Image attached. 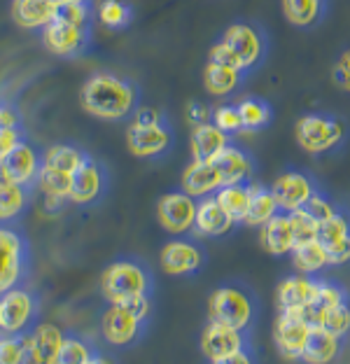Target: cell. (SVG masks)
<instances>
[{"instance_id": "1", "label": "cell", "mask_w": 350, "mask_h": 364, "mask_svg": "<svg viewBox=\"0 0 350 364\" xmlns=\"http://www.w3.org/2000/svg\"><path fill=\"white\" fill-rule=\"evenodd\" d=\"M80 101L91 117L120 122L131 117L136 110L138 91L129 80L117 77L112 73H96L85 82Z\"/></svg>"}, {"instance_id": "2", "label": "cell", "mask_w": 350, "mask_h": 364, "mask_svg": "<svg viewBox=\"0 0 350 364\" xmlns=\"http://www.w3.org/2000/svg\"><path fill=\"white\" fill-rule=\"evenodd\" d=\"M31 271V247L14 227L0 222V292H7L26 280Z\"/></svg>"}, {"instance_id": "3", "label": "cell", "mask_w": 350, "mask_h": 364, "mask_svg": "<svg viewBox=\"0 0 350 364\" xmlns=\"http://www.w3.org/2000/svg\"><path fill=\"white\" fill-rule=\"evenodd\" d=\"M346 138L344 122L329 114H304L297 119L295 140L308 154H324Z\"/></svg>"}, {"instance_id": "4", "label": "cell", "mask_w": 350, "mask_h": 364, "mask_svg": "<svg viewBox=\"0 0 350 364\" xmlns=\"http://www.w3.org/2000/svg\"><path fill=\"white\" fill-rule=\"evenodd\" d=\"M149 285H152V280H149L147 269L131 259L110 264L101 276V294L110 304L136 294H149Z\"/></svg>"}, {"instance_id": "5", "label": "cell", "mask_w": 350, "mask_h": 364, "mask_svg": "<svg viewBox=\"0 0 350 364\" xmlns=\"http://www.w3.org/2000/svg\"><path fill=\"white\" fill-rule=\"evenodd\" d=\"M208 316H211V320L224 322V325L245 332L255 318V304L245 289L227 285L215 289L211 294V299H208Z\"/></svg>"}, {"instance_id": "6", "label": "cell", "mask_w": 350, "mask_h": 364, "mask_svg": "<svg viewBox=\"0 0 350 364\" xmlns=\"http://www.w3.org/2000/svg\"><path fill=\"white\" fill-rule=\"evenodd\" d=\"M38 318V296L31 289L16 285L0 292V332L21 334Z\"/></svg>"}, {"instance_id": "7", "label": "cell", "mask_w": 350, "mask_h": 364, "mask_svg": "<svg viewBox=\"0 0 350 364\" xmlns=\"http://www.w3.org/2000/svg\"><path fill=\"white\" fill-rule=\"evenodd\" d=\"M245 348L243 332L236 327H229L224 322L211 320L201 334V353L206 360L215 364H229L236 353Z\"/></svg>"}, {"instance_id": "8", "label": "cell", "mask_w": 350, "mask_h": 364, "mask_svg": "<svg viewBox=\"0 0 350 364\" xmlns=\"http://www.w3.org/2000/svg\"><path fill=\"white\" fill-rule=\"evenodd\" d=\"M40 168H43V156L28 140H21L0 159V180L33 187L38 182Z\"/></svg>"}, {"instance_id": "9", "label": "cell", "mask_w": 350, "mask_h": 364, "mask_svg": "<svg viewBox=\"0 0 350 364\" xmlns=\"http://www.w3.org/2000/svg\"><path fill=\"white\" fill-rule=\"evenodd\" d=\"M196 205L198 201L191 194H187L185 189L182 192H171L164 194L157 203V218H159V225L169 231V234H187V231L194 229L196 222Z\"/></svg>"}, {"instance_id": "10", "label": "cell", "mask_w": 350, "mask_h": 364, "mask_svg": "<svg viewBox=\"0 0 350 364\" xmlns=\"http://www.w3.org/2000/svg\"><path fill=\"white\" fill-rule=\"evenodd\" d=\"M222 43L238 56L243 73L255 68V65L262 61V54H264L262 33L255 26H250V23H231V26L224 31Z\"/></svg>"}, {"instance_id": "11", "label": "cell", "mask_w": 350, "mask_h": 364, "mask_svg": "<svg viewBox=\"0 0 350 364\" xmlns=\"http://www.w3.org/2000/svg\"><path fill=\"white\" fill-rule=\"evenodd\" d=\"M311 327L297 313H280L273 327V341L285 360H302Z\"/></svg>"}, {"instance_id": "12", "label": "cell", "mask_w": 350, "mask_h": 364, "mask_svg": "<svg viewBox=\"0 0 350 364\" xmlns=\"http://www.w3.org/2000/svg\"><path fill=\"white\" fill-rule=\"evenodd\" d=\"M271 192L276 196V203L280 210H297L304 208V203L315 194L313 180L304 176L299 171H285L276 178V182L271 185Z\"/></svg>"}, {"instance_id": "13", "label": "cell", "mask_w": 350, "mask_h": 364, "mask_svg": "<svg viewBox=\"0 0 350 364\" xmlns=\"http://www.w3.org/2000/svg\"><path fill=\"white\" fill-rule=\"evenodd\" d=\"M43 43L47 52L56 56H80L91 43L89 28H75V26H63V23H47L43 28Z\"/></svg>"}, {"instance_id": "14", "label": "cell", "mask_w": 350, "mask_h": 364, "mask_svg": "<svg viewBox=\"0 0 350 364\" xmlns=\"http://www.w3.org/2000/svg\"><path fill=\"white\" fill-rule=\"evenodd\" d=\"M173 134L169 124H154V127H136L129 124L127 129V147L136 156H159L171 147Z\"/></svg>"}, {"instance_id": "15", "label": "cell", "mask_w": 350, "mask_h": 364, "mask_svg": "<svg viewBox=\"0 0 350 364\" xmlns=\"http://www.w3.org/2000/svg\"><path fill=\"white\" fill-rule=\"evenodd\" d=\"M143 329V320H138L133 313H129L122 306L110 304V309L103 313L101 318V332L103 338L112 346H129L140 336Z\"/></svg>"}, {"instance_id": "16", "label": "cell", "mask_w": 350, "mask_h": 364, "mask_svg": "<svg viewBox=\"0 0 350 364\" xmlns=\"http://www.w3.org/2000/svg\"><path fill=\"white\" fill-rule=\"evenodd\" d=\"M105 187V176L101 166L87 154V159L80 164L73 173V185H70V196L68 201L75 205H89L94 203L98 196L103 194Z\"/></svg>"}, {"instance_id": "17", "label": "cell", "mask_w": 350, "mask_h": 364, "mask_svg": "<svg viewBox=\"0 0 350 364\" xmlns=\"http://www.w3.org/2000/svg\"><path fill=\"white\" fill-rule=\"evenodd\" d=\"M315 296H318V280L308 278L306 273L285 278L276 289V304L280 313L304 309L315 301Z\"/></svg>"}, {"instance_id": "18", "label": "cell", "mask_w": 350, "mask_h": 364, "mask_svg": "<svg viewBox=\"0 0 350 364\" xmlns=\"http://www.w3.org/2000/svg\"><path fill=\"white\" fill-rule=\"evenodd\" d=\"M203 264V252L189 241H171L161 247V267L171 276H189Z\"/></svg>"}, {"instance_id": "19", "label": "cell", "mask_w": 350, "mask_h": 364, "mask_svg": "<svg viewBox=\"0 0 350 364\" xmlns=\"http://www.w3.org/2000/svg\"><path fill=\"white\" fill-rule=\"evenodd\" d=\"M260 245L273 257H285L295 247V234H292L290 215L276 213L269 222L260 227Z\"/></svg>"}, {"instance_id": "20", "label": "cell", "mask_w": 350, "mask_h": 364, "mask_svg": "<svg viewBox=\"0 0 350 364\" xmlns=\"http://www.w3.org/2000/svg\"><path fill=\"white\" fill-rule=\"evenodd\" d=\"M222 187V176L215 161H198L194 159L182 173V189L194 198H203L215 194Z\"/></svg>"}, {"instance_id": "21", "label": "cell", "mask_w": 350, "mask_h": 364, "mask_svg": "<svg viewBox=\"0 0 350 364\" xmlns=\"http://www.w3.org/2000/svg\"><path fill=\"white\" fill-rule=\"evenodd\" d=\"M236 225L227 210L222 208L215 196H203L196 205V222L194 229L198 236H224L229 234L231 227Z\"/></svg>"}, {"instance_id": "22", "label": "cell", "mask_w": 350, "mask_h": 364, "mask_svg": "<svg viewBox=\"0 0 350 364\" xmlns=\"http://www.w3.org/2000/svg\"><path fill=\"white\" fill-rule=\"evenodd\" d=\"M227 145H229V136L215 127L213 122L196 124L189 138L191 156L198 161H213Z\"/></svg>"}, {"instance_id": "23", "label": "cell", "mask_w": 350, "mask_h": 364, "mask_svg": "<svg viewBox=\"0 0 350 364\" xmlns=\"http://www.w3.org/2000/svg\"><path fill=\"white\" fill-rule=\"evenodd\" d=\"M213 161L222 176V185H248L250 178H253V161H250V156L233 145L224 147Z\"/></svg>"}, {"instance_id": "24", "label": "cell", "mask_w": 350, "mask_h": 364, "mask_svg": "<svg viewBox=\"0 0 350 364\" xmlns=\"http://www.w3.org/2000/svg\"><path fill=\"white\" fill-rule=\"evenodd\" d=\"M31 338V362L38 364H52L58 362L65 334L56 325H38L28 334Z\"/></svg>"}, {"instance_id": "25", "label": "cell", "mask_w": 350, "mask_h": 364, "mask_svg": "<svg viewBox=\"0 0 350 364\" xmlns=\"http://www.w3.org/2000/svg\"><path fill=\"white\" fill-rule=\"evenodd\" d=\"M54 0H12V19L21 28H45L54 21Z\"/></svg>"}, {"instance_id": "26", "label": "cell", "mask_w": 350, "mask_h": 364, "mask_svg": "<svg viewBox=\"0 0 350 364\" xmlns=\"http://www.w3.org/2000/svg\"><path fill=\"white\" fill-rule=\"evenodd\" d=\"M339 350H341V338L339 336H334L322 327H313L311 332H308L302 360L311 362V364H327L332 360H336Z\"/></svg>"}, {"instance_id": "27", "label": "cell", "mask_w": 350, "mask_h": 364, "mask_svg": "<svg viewBox=\"0 0 350 364\" xmlns=\"http://www.w3.org/2000/svg\"><path fill=\"white\" fill-rule=\"evenodd\" d=\"M240 77H243V70L231 68V65H222L215 61H208L203 68V87L211 96L224 98L233 94L240 85Z\"/></svg>"}, {"instance_id": "28", "label": "cell", "mask_w": 350, "mask_h": 364, "mask_svg": "<svg viewBox=\"0 0 350 364\" xmlns=\"http://www.w3.org/2000/svg\"><path fill=\"white\" fill-rule=\"evenodd\" d=\"M250 189V201H248V213H245V225L248 227H262L264 222H269L273 215L280 208L276 203V196H273L271 187L266 189L262 185H248Z\"/></svg>"}, {"instance_id": "29", "label": "cell", "mask_w": 350, "mask_h": 364, "mask_svg": "<svg viewBox=\"0 0 350 364\" xmlns=\"http://www.w3.org/2000/svg\"><path fill=\"white\" fill-rule=\"evenodd\" d=\"M31 189L26 185H14V182L0 180V222L7 225L26 213L31 203Z\"/></svg>"}, {"instance_id": "30", "label": "cell", "mask_w": 350, "mask_h": 364, "mask_svg": "<svg viewBox=\"0 0 350 364\" xmlns=\"http://www.w3.org/2000/svg\"><path fill=\"white\" fill-rule=\"evenodd\" d=\"M290 257H292V264H295V269L299 273H306V276H313V273L329 267L327 250H324V245L318 241V238H315V241H308V243H297L292 247Z\"/></svg>"}, {"instance_id": "31", "label": "cell", "mask_w": 350, "mask_h": 364, "mask_svg": "<svg viewBox=\"0 0 350 364\" xmlns=\"http://www.w3.org/2000/svg\"><path fill=\"white\" fill-rule=\"evenodd\" d=\"M215 198L220 201V205L233 222H243L248 213V201H250V189L248 185H222Z\"/></svg>"}, {"instance_id": "32", "label": "cell", "mask_w": 350, "mask_h": 364, "mask_svg": "<svg viewBox=\"0 0 350 364\" xmlns=\"http://www.w3.org/2000/svg\"><path fill=\"white\" fill-rule=\"evenodd\" d=\"M282 3V14L292 26L306 28L313 26L320 19L322 12V0H280Z\"/></svg>"}, {"instance_id": "33", "label": "cell", "mask_w": 350, "mask_h": 364, "mask_svg": "<svg viewBox=\"0 0 350 364\" xmlns=\"http://www.w3.org/2000/svg\"><path fill=\"white\" fill-rule=\"evenodd\" d=\"M70 185H73V173H65V171H58V168H49V166L40 168L38 182H36V187L45 196L63 198V201H68Z\"/></svg>"}, {"instance_id": "34", "label": "cell", "mask_w": 350, "mask_h": 364, "mask_svg": "<svg viewBox=\"0 0 350 364\" xmlns=\"http://www.w3.org/2000/svg\"><path fill=\"white\" fill-rule=\"evenodd\" d=\"M85 159H87V154L82 150H78V147L52 145V147H47L45 154H43V166L58 168V171H65V173H75V168H78Z\"/></svg>"}, {"instance_id": "35", "label": "cell", "mask_w": 350, "mask_h": 364, "mask_svg": "<svg viewBox=\"0 0 350 364\" xmlns=\"http://www.w3.org/2000/svg\"><path fill=\"white\" fill-rule=\"evenodd\" d=\"M31 362V338L28 332L7 334L0 338V364Z\"/></svg>"}, {"instance_id": "36", "label": "cell", "mask_w": 350, "mask_h": 364, "mask_svg": "<svg viewBox=\"0 0 350 364\" xmlns=\"http://www.w3.org/2000/svg\"><path fill=\"white\" fill-rule=\"evenodd\" d=\"M89 362H101V358H96L94 348L80 336H65L61 353H58L56 364H89Z\"/></svg>"}, {"instance_id": "37", "label": "cell", "mask_w": 350, "mask_h": 364, "mask_svg": "<svg viewBox=\"0 0 350 364\" xmlns=\"http://www.w3.org/2000/svg\"><path fill=\"white\" fill-rule=\"evenodd\" d=\"M54 21L63 23V26L89 28V23H91L89 3H56V7H54Z\"/></svg>"}, {"instance_id": "38", "label": "cell", "mask_w": 350, "mask_h": 364, "mask_svg": "<svg viewBox=\"0 0 350 364\" xmlns=\"http://www.w3.org/2000/svg\"><path fill=\"white\" fill-rule=\"evenodd\" d=\"M238 112H240V119H243V127L250 131L262 129L271 122V107L264 101H257V98H245V101H240Z\"/></svg>"}, {"instance_id": "39", "label": "cell", "mask_w": 350, "mask_h": 364, "mask_svg": "<svg viewBox=\"0 0 350 364\" xmlns=\"http://www.w3.org/2000/svg\"><path fill=\"white\" fill-rule=\"evenodd\" d=\"M98 19L107 28H124L131 21V7L122 0H101L98 5Z\"/></svg>"}, {"instance_id": "40", "label": "cell", "mask_w": 350, "mask_h": 364, "mask_svg": "<svg viewBox=\"0 0 350 364\" xmlns=\"http://www.w3.org/2000/svg\"><path fill=\"white\" fill-rule=\"evenodd\" d=\"M320 327L327 329V332H332L339 338H344L350 332V304L341 301L336 306H332V309L322 316Z\"/></svg>"}, {"instance_id": "41", "label": "cell", "mask_w": 350, "mask_h": 364, "mask_svg": "<svg viewBox=\"0 0 350 364\" xmlns=\"http://www.w3.org/2000/svg\"><path fill=\"white\" fill-rule=\"evenodd\" d=\"M287 215H290L292 234H295V245H297V243L315 241V238H318V222H315L304 208L290 210Z\"/></svg>"}, {"instance_id": "42", "label": "cell", "mask_w": 350, "mask_h": 364, "mask_svg": "<svg viewBox=\"0 0 350 364\" xmlns=\"http://www.w3.org/2000/svg\"><path fill=\"white\" fill-rule=\"evenodd\" d=\"M346 236H350V222L341 213L332 215L329 220H324L318 225V241L324 247L341 241V238H346Z\"/></svg>"}, {"instance_id": "43", "label": "cell", "mask_w": 350, "mask_h": 364, "mask_svg": "<svg viewBox=\"0 0 350 364\" xmlns=\"http://www.w3.org/2000/svg\"><path fill=\"white\" fill-rule=\"evenodd\" d=\"M211 122L218 127L220 131H224L227 136L231 134H238L243 131V119H240V112H238V105H220L215 107L213 114H211Z\"/></svg>"}, {"instance_id": "44", "label": "cell", "mask_w": 350, "mask_h": 364, "mask_svg": "<svg viewBox=\"0 0 350 364\" xmlns=\"http://www.w3.org/2000/svg\"><path fill=\"white\" fill-rule=\"evenodd\" d=\"M304 210H306L308 215H311V218H313L315 222H318V225H320V222H324V220H329L332 215H336V208L332 205L329 198H327V196H322V194H318V192H315V194L304 203Z\"/></svg>"}, {"instance_id": "45", "label": "cell", "mask_w": 350, "mask_h": 364, "mask_svg": "<svg viewBox=\"0 0 350 364\" xmlns=\"http://www.w3.org/2000/svg\"><path fill=\"white\" fill-rule=\"evenodd\" d=\"M332 80H334V85L339 89H344L350 94V49H346V52L341 54V59L334 63V68H332Z\"/></svg>"}, {"instance_id": "46", "label": "cell", "mask_w": 350, "mask_h": 364, "mask_svg": "<svg viewBox=\"0 0 350 364\" xmlns=\"http://www.w3.org/2000/svg\"><path fill=\"white\" fill-rule=\"evenodd\" d=\"M117 306H122V309H127L129 313H133L138 320H147L149 316V294H136V296H129V299H122L117 301Z\"/></svg>"}, {"instance_id": "47", "label": "cell", "mask_w": 350, "mask_h": 364, "mask_svg": "<svg viewBox=\"0 0 350 364\" xmlns=\"http://www.w3.org/2000/svg\"><path fill=\"white\" fill-rule=\"evenodd\" d=\"M161 122H166L164 114L157 110V107H149V105L136 107L131 114V124H136V127H154V124H161Z\"/></svg>"}, {"instance_id": "48", "label": "cell", "mask_w": 350, "mask_h": 364, "mask_svg": "<svg viewBox=\"0 0 350 364\" xmlns=\"http://www.w3.org/2000/svg\"><path fill=\"white\" fill-rule=\"evenodd\" d=\"M208 61H215V63H222V65H231V68H238V70H243L240 68V61H238V56L231 52V49L227 47L220 40L218 45H213L211 47V54H208Z\"/></svg>"}, {"instance_id": "49", "label": "cell", "mask_w": 350, "mask_h": 364, "mask_svg": "<svg viewBox=\"0 0 350 364\" xmlns=\"http://www.w3.org/2000/svg\"><path fill=\"white\" fill-rule=\"evenodd\" d=\"M23 140L21 127H0V159L12 150L16 143Z\"/></svg>"}, {"instance_id": "50", "label": "cell", "mask_w": 350, "mask_h": 364, "mask_svg": "<svg viewBox=\"0 0 350 364\" xmlns=\"http://www.w3.org/2000/svg\"><path fill=\"white\" fill-rule=\"evenodd\" d=\"M324 250H327L329 267H332V264H346V262H350V236H346V238H341V241L327 245Z\"/></svg>"}, {"instance_id": "51", "label": "cell", "mask_w": 350, "mask_h": 364, "mask_svg": "<svg viewBox=\"0 0 350 364\" xmlns=\"http://www.w3.org/2000/svg\"><path fill=\"white\" fill-rule=\"evenodd\" d=\"M211 114H213V112L208 110L206 105L198 103V101H191V103L187 105V119H189L191 124H194V127H196V124L211 122Z\"/></svg>"}, {"instance_id": "52", "label": "cell", "mask_w": 350, "mask_h": 364, "mask_svg": "<svg viewBox=\"0 0 350 364\" xmlns=\"http://www.w3.org/2000/svg\"><path fill=\"white\" fill-rule=\"evenodd\" d=\"M0 127H21L19 112H16L12 105L0 103Z\"/></svg>"}, {"instance_id": "53", "label": "cell", "mask_w": 350, "mask_h": 364, "mask_svg": "<svg viewBox=\"0 0 350 364\" xmlns=\"http://www.w3.org/2000/svg\"><path fill=\"white\" fill-rule=\"evenodd\" d=\"M54 3H89V0H54Z\"/></svg>"}]
</instances>
